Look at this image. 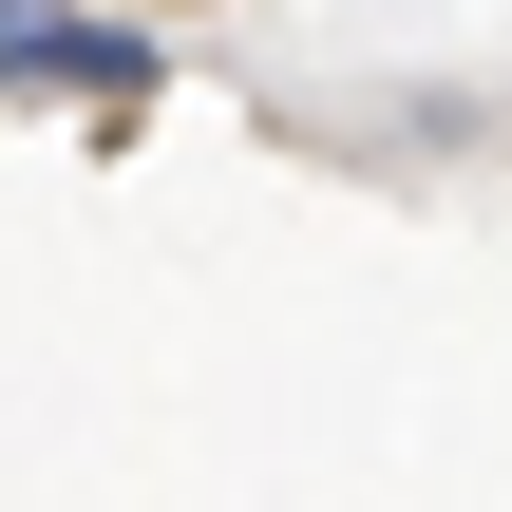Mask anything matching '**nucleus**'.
<instances>
[{
  "instance_id": "f257e3e1",
  "label": "nucleus",
  "mask_w": 512,
  "mask_h": 512,
  "mask_svg": "<svg viewBox=\"0 0 512 512\" xmlns=\"http://www.w3.org/2000/svg\"><path fill=\"white\" fill-rule=\"evenodd\" d=\"M152 38L133 19H57V0H0V95H133Z\"/></svg>"
}]
</instances>
